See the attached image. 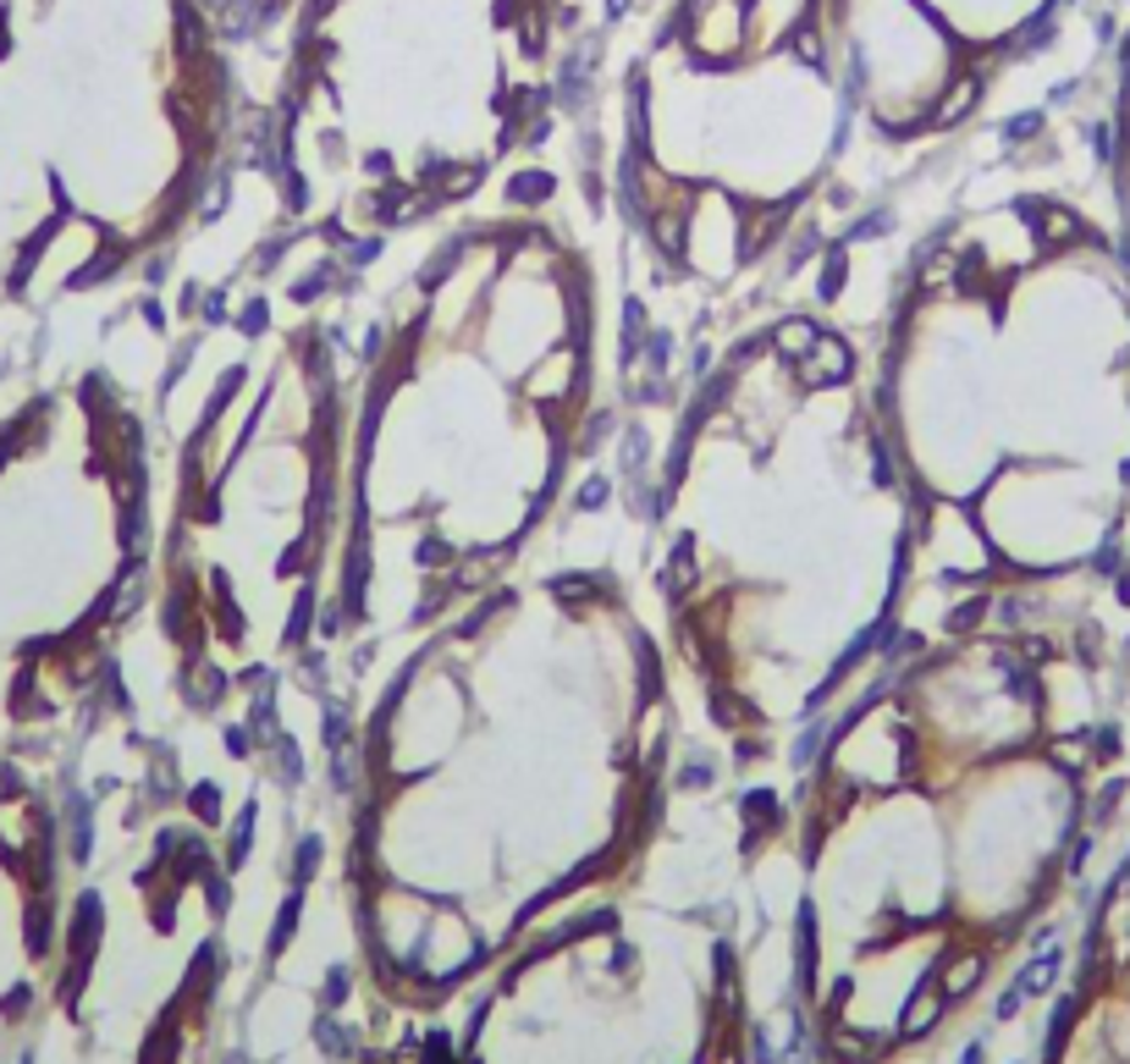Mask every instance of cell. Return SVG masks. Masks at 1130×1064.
Instances as JSON below:
<instances>
[{"mask_svg": "<svg viewBox=\"0 0 1130 1064\" xmlns=\"http://www.w3.org/2000/svg\"><path fill=\"white\" fill-rule=\"evenodd\" d=\"M800 370H806V381H811V387H827V381H849V347H844L838 337H822V331H816V342H811V359H806Z\"/></svg>", "mask_w": 1130, "mask_h": 1064, "instance_id": "obj_2", "label": "cell"}, {"mask_svg": "<svg viewBox=\"0 0 1130 1064\" xmlns=\"http://www.w3.org/2000/svg\"><path fill=\"white\" fill-rule=\"evenodd\" d=\"M205 315H210V320H221V315H226V298H221V293H216V298H205Z\"/></svg>", "mask_w": 1130, "mask_h": 1064, "instance_id": "obj_21", "label": "cell"}, {"mask_svg": "<svg viewBox=\"0 0 1130 1064\" xmlns=\"http://www.w3.org/2000/svg\"><path fill=\"white\" fill-rule=\"evenodd\" d=\"M1048 1064H1130V849L1108 871L1086 921V949L1048 1026Z\"/></svg>", "mask_w": 1130, "mask_h": 1064, "instance_id": "obj_1", "label": "cell"}, {"mask_svg": "<svg viewBox=\"0 0 1130 1064\" xmlns=\"http://www.w3.org/2000/svg\"><path fill=\"white\" fill-rule=\"evenodd\" d=\"M844 271H849V259H844V248H833L827 265H822V298H838L844 293Z\"/></svg>", "mask_w": 1130, "mask_h": 1064, "instance_id": "obj_7", "label": "cell"}, {"mask_svg": "<svg viewBox=\"0 0 1130 1064\" xmlns=\"http://www.w3.org/2000/svg\"><path fill=\"white\" fill-rule=\"evenodd\" d=\"M789 45H795V56H800V61H811V66H822V39H816V28H811V23H800Z\"/></svg>", "mask_w": 1130, "mask_h": 1064, "instance_id": "obj_8", "label": "cell"}, {"mask_svg": "<svg viewBox=\"0 0 1130 1064\" xmlns=\"http://www.w3.org/2000/svg\"><path fill=\"white\" fill-rule=\"evenodd\" d=\"M1036 127H1042V117H1015V122H1009L1004 133H1009V138H1031Z\"/></svg>", "mask_w": 1130, "mask_h": 1064, "instance_id": "obj_17", "label": "cell"}, {"mask_svg": "<svg viewBox=\"0 0 1130 1064\" xmlns=\"http://www.w3.org/2000/svg\"><path fill=\"white\" fill-rule=\"evenodd\" d=\"M888 227H894V216H888V210H877V216H865L849 237H855V243H865V237H877V232H888Z\"/></svg>", "mask_w": 1130, "mask_h": 1064, "instance_id": "obj_12", "label": "cell"}, {"mask_svg": "<svg viewBox=\"0 0 1130 1064\" xmlns=\"http://www.w3.org/2000/svg\"><path fill=\"white\" fill-rule=\"evenodd\" d=\"M971 100H977V77H960L948 88V100H943V111H937V122H954L960 111H971Z\"/></svg>", "mask_w": 1130, "mask_h": 1064, "instance_id": "obj_6", "label": "cell"}, {"mask_svg": "<svg viewBox=\"0 0 1130 1064\" xmlns=\"http://www.w3.org/2000/svg\"><path fill=\"white\" fill-rule=\"evenodd\" d=\"M689 579H695V541L684 536V541L673 547V563L662 568V590H667V596H678Z\"/></svg>", "mask_w": 1130, "mask_h": 1064, "instance_id": "obj_4", "label": "cell"}, {"mask_svg": "<svg viewBox=\"0 0 1130 1064\" xmlns=\"http://www.w3.org/2000/svg\"><path fill=\"white\" fill-rule=\"evenodd\" d=\"M1108 166L1125 176V248H1130V111H1119V122H1108Z\"/></svg>", "mask_w": 1130, "mask_h": 1064, "instance_id": "obj_3", "label": "cell"}, {"mask_svg": "<svg viewBox=\"0 0 1130 1064\" xmlns=\"http://www.w3.org/2000/svg\"><path fill=\"white\" fill-rule=\"evenodd\" d=\"M309 607H315V601H309V590H304V596H298V607H293V624H287V640H293V646H298V640H304V629H309Z\"/></svg>", "mask_w": 1130, "mask_h": 1064, "instance_id": "obj_13", "label": "cell"}, {"mask_svg": "<svg viewBox=\"0 0 1130 1064\" xmlns=\"http://www.w3.org/2000/svg\"><path fill=\"white\" fill-rule=\"evenodd\" d=\"M552 188H557V183H552L546 171H518V176H513V199H518V205H541Z\"/></svg>", "mask_w": 1130, "mask_h": 1064, "instance_id": "obj_5", "label": "cell"}, {"mask_svg": "<svg viewBox=\"0 0 1130 1064\" xmlns=\"http://www.w3.org/2000/svg\"><path fill=\"white\" fill-rule=\"evenodd\" d=\"M326 277H331V271H326V265H320V271H309L304 282H293V298H298V304H309V298H320V288H326Z\"/></svg>", "mask_w": 1130, "mask_h": 1064, "instance_id": "obj_11", "label": "cell"}, {"mask_svg": "<svg viewBox=\"0 0 1130 1064\" xmlns=\"http://www.w3.org/2000/svg\"><path fill=\"white\" fill-rule=\"evenodd\" d=\"M194 811H199L205 822L221 817V788H216V783H199V788H194Z\"/></svg>", "mask_w": 1130, "mask_h": 1064, "instance_id": "obj_10", "label": "cell"}, {"mask_svg": "<svg viewBox=\"0 0 1130 1064\" xmlns=\"http://www.w3.org/2000/svg\"><path fill=\"white\" fill-rule=\"evenodd\" d=\"M266 320H271V309H266V304H248V309H243V331H248V337L266 331Z\"/></svg>", "mask_w": 1130, "mask_h": 1064, "instance_id": "obj_16", "label": "cell"}, {"mask_svg": "<svg viewBox=\"0 0 1130 1064\" xmlns=\"http://www.w3.org/2000/svg\"><path fill=\"white\" fill-rule=\"evenodd\" d=\"M606 12H613V17H624V12H629V0H606Z\"/></svg>", "mask_w": 1130, "mask_h": 1064, "instance_id": "obj_22", "label": "cell"}, {"mask_svg": "<svg viewBox=\"0 0 1130 1064\" xmlns=\"http://www.w3.org/2000/svg\"><path fill=\"white\" fill-rule=\"evenodd\" d=\"M447 558V547L442 541H425V552H419V563H442Z\"/></svg>", "mask_w": 1130, "mask_h": 1064, "instance_id": "obj_19", "label": "cell"}, {"mask_svg": "<svg viewBox=\"0 0 1130 1064\" xmlns=\"http://www.w3.org/2000/svg\"><path fill=\"white\" fill-rule=\"evenodd\" d=\"M601 502H606V480L595 475V480H585V491H579V507H585V513H595Z\"/></svg>", "mask_w": 1130, "mask_h": 1064, "instance_id": "obj_14", "label": "cell"}, {"mask_svg": "<svg viewBox=\"0 0 1130 1064\" xmlns=\"http://www.w3.org/2000/svg\"><path fill=\"white\" fill-rule=\"evenodd\" d=\"M458 254H464V243H447V248H442V259H430V265H425V288H437V282L453 271V265H458Z\"/></svg>", "mask_w": 1130, "mask_h": 1064, "instance_id": "obj_9", "label": "cell"}, {"mask_svg": "<svg viewBox=\"0 0 1130 1064\" xmlns=\"http://www.w3.org/2000/svg\"><path fill=\"white\" fill-rule=\"evenodd\" d=\"M293 921H298V900H287V910H282V921H277V938H271V949H287V938H293Z\"/></svg>", "mask_w": 1130, "mask_h": 1064, "instance_id": "obj_15", "label": "cell"}, {"mask_svg": "<svg viewBox=\"0 0 1130 1064\" xmlns=\"http://www.w3.org/2000/svg\"><path fill=\"white\" fill-rule=\"evenodd\" d=\"M376 248H381L376 237H370V243H359V248H354V265H365V259H376Z\"/></svg>", "mask_w": 1130, "mask_h": 1064, "instance_id": "obj_20", "label": "cell"}, {"mask_svg": "<svg viewBox=\"0 0 1130 1064\" xmlns=\"http://www.w3.org/2000/svg\"><path fill=\"white\" fill-rule=\"evenodd\" d=\"M684 783H701V788H707V783H712V761H707V756H701V761H689Z\"/></svg>", "mask_w": 1130, "mask_h": 1064, "instance_id": "obj_18", "label": "cell"}]
</instances>
